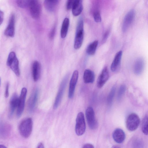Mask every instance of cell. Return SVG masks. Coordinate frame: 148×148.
I'll list each match as a JSON object with an SVG mask.
<instances>
[{"label":"cell","mask_w":148,"mask_h":148,"mask_svg":"<svg viewBox=\"0 0 148 148\" xmlns=\"http://www.w3.org/2000/svg\"><path fill=\"white\" fill-rule=\"evenodd\" d=\"M4 13L3 11L0 10V23L1 24L3 20V17H4Z\"/></svg>","instance_id":"36"},{"label":"cell","mask_w":148,"mask_h":148,"mask_svg":"<svg viewBox=\"0 0 148 148\" xmlns=\"http://www.w3.org/2000/svg\"><path fill=\"white\" fill-rule=\"evenodd\" d=\"M125 134L123 131L120 128H116L113 131L112 137L114 141L118 143L123 142L125 138Z\"/></svg>","instance_id":"16"},{"label":"cell","mask_w":148,"mask_h":148,"mask_svg":"<svg viewBox=\"0 0 148 148\" xmlns=\"http://www.w3.org/2000/svg\"><path fill=\"white\" fill-rule=\"evenodd\" d=\"M83 79L84 82L85 83H93L95 79L94 73L89 69L85 70L84 72Z\"/></svg>","instance_id":"20"},{"label":"cell","mask_w":148,"mask_h":148,"mask_svg":"<svg viewBox=\"0 0 148 148\" xmlns=\"http://www.w3.org/2000/svg\"><path fill=\"white\" fill-rule=\"evenodd\" d=\"M15 16L12 14L10 16L8 25L4 31V34L6 36L13 37L14 34Z\"/></svg>","instance_id":"14"},{"label":"cell","mask_w":148,"mask_h":148,"mask_svg":"<svg viewBox=\"0 0 148 148\" xmlns=\"http://www.w3.org/2000/svg\"><path fill=\"white\" fill-rule=\"evenodd\" d=\"M28 7L32 17L35 19L38 18L41 10V6L40 2L36 0H29Z\"/></svg>","instance_id":"8"},{"label":"cell","mask_w":148,"mask_h":148,"mask_svg":"<svg viewBox=\"0 0 148 148\" xmlns=\"http://www.w3.org/2000/svg\"><path fill=\"white\" fill-rule=\"evenodd\" d=\"M79 73L77 70L74 71L70 82L68 92V97L71 99L73 97L75 89L78 79Z\"/></svg>","instance_id":"10"},{"label":"cell","mask_w":148,"mask_h":148,"mask_svg":"<svg viewBox=\"0 0 148 148\" xmlns=\"http://www.w3.org/2000/svg\"><path fill=\"white\" fill-rule=\"evenodd\" d=\"M18 103L19 97L16 94H14L12 97L10 102V117L12 116L15 110L17 108Z\"/></svg>","instance_id":"17"},{"label":"cell","mask_w":148,"mask_h":148,"mask_svg":"<svg viewBox=\"0 0 148 148\" xmlns=\"http://www.w3.org/2000/svg\"><path fill=\"white\" fill-rule=\"evenodd\" d=\"M98 45V41L95 40L90 44L88 46L86 52L89 55H93L95 53Z\"/></svg>","instance_id":"24"},{"label":"cell","mask_w":148,"mask_h":148,"mask_svg":"<svg viewBox=\"0 0 148 148\" xmlns=\"http://www.w3.org/2000/svg\"><path fill=\"white\" fill-rule=\"evenodd\" d=\"M111 148H121L120 147L117 145H114Z\"/></svg>","instance_id":"38"},{"label":"cell","mask_w":148,"mask_h":148,"mask_svg":"<svg viewBox=\"0 0 148 148\" xmlns=\"http://www.w3.org/2000/svg\"><path fill=\"white\" fill-rule=\"evenodd\" d=\"M59 0H45L44 5L46 9L49 11H53L56 9Z\"/></svg>","instance_id":"22"},{"label":"cell","mask_w":148,"mask_h":148,"mask_svg":"<svg viewBox=\"0 0 148 148\" xmlns=\"http://www.w3.org/2000/svg\"><path fill=\"white\" fill-rule=\"evenodd\" d=\"M9 85L8 83H7L5 87V97L7 98L9 95Z\"/></svg>","instance_id":"34"},{"label":"cell","mask_w":148,"mask_h":148,"mask_svg":"<svg viewBox=\"0 0 148 148\" xmlns=\"http://www.w3.org/2000/svg\"><path fill=\"white\" fill-rule=\"evenodd\" d=\"M27 93L26 88L25 87L23 88L21 90L20 96L19 97L18 105L16 112V115L18 117L21 116L23 111Z\"/></svg>","instance_id":"11"},{"label":"cell","mask_w":148,"mask_h":148,"mask_svg":"<svg viewBox=\"0 0 148 148\" xmlns=\"http://www.w3.org/2000/svg\"><path fill=\"white\" fill-rule=\"evenodd\" d=\"M0 148H7V147L4 145H0Z\"/></svg>","instance_id":"39"},{"label":"cell","mask_w":148,"mask_h":148,"mask_svg":"<svg viewBox=\"0 0 148 148\" xmlns=\"http://www.w3.org/2000/svg\"><path fill=\"white\" fill-rule=\"evenodd\" d=\"M37 148H44L43 143L41 142L39 143L37 145Z\"/></svg>","instance_id":"37"},{"label":"cell","mask_w":148,"mask_h":148,"mask_svg":"<svg viewBox=\"0 0 148 148\" xmlns=\"http://www.w3.org/2000/svg\"><path fill=\"white\" fill-rule=\"evenodd\" d=\"M75 0H68L67 1L66 4V8L67 10L72 9Z\"/></svg>","instance_id":"31"},{"label":"cell","mask_w":148,"mask_h":148,"mask_svg":"<svg viewBox=\"0 0 148 148\" xmlns=\"http://www.w3.org/2000/svg\"><path fill=\"white\" fill-rule=\"evenodd\" d=\"M85 115L90 128L92 130L96 129L98 126V123L92 107L91 106L87 107L86 110Z\"/></svg>","instance_id":"5"},{"label":"cell","mask_w":148,"mask_h":148,"mask_svg":"<svg viewBox=\"0 0 148 148\" xmlns=\"http://www.w3.org/2000/svg\"><path fill=\"white\" fill-rule=\"evenodd\" d=\"M7 64L16 76L20 75L19 62L14 52H11L9 53L7 61Z\"/></svg>","instance_id":"3"},{"label":"cell","mask_w":148,"mask_h":148,"mask_svg":"<svg viewBox=\"0 0 148 148\" xmlns=\"http://www.w3.org/2000/svg\"><path fill=\"white\" fill-rule=\"evenodd\" d=\"M86 125L84 114L82 112L77 114L76 119L75 130L76 134L78 136L82 135L85 132Z\"/></svg>","instance_id":"4"},{"label":"cell","mask_w":148,"mask_h":148,"mask_svg":"<svg viewBox=\"0 0 148 148\" xmlns=\"http://www.w3.org/2000/svg\"><path fill=\"white\" fill-rule=\"evenodd\" d=\"M69 77V75H66L61 82L53 105V108L54 109H56L60 103L68 81Z\"/></svg>","instance_id":"7"},{"label":"cell","mask_w":148,"mask_h":148,"mask_svg":"<svg viewBox=\"0 0 148 148\" xmlns=\"http://www.w3.org/2000/svg\"><path fill=\"white\" fill-rule=\"evenodd\" d=\"M122 54V51H120L115 55L110 67L111 70L113 72H116L119 70L120 66Z\"/></svg>","instance_id":"15"},{"label":"cell","mask_w":148,"mask_h":148,"mask_svg":"<svg viewBox=\"0 0 148 148\" xmlns=\"http://www.w3.org/2000/svg\"><path fill=\"white\" fill-rule=\"evenodd\" d=\"M69 21L68 18H65L62 23L61 31L60 35L62 38L66 37L67 35L69 27Z\"/></svg>","instance_id":"23"},{"label":"cell","mask_w":148,"mask_h":148,"mask_svg":"<svg viewBox=\"0 0 148 148\" xmlns=\"http://www.w3.org/2000/svg\"><path fill=\"white\" fill-rule=\"evenodd\" d=\"M141 129L143 132L146 135H148V116H145L143 119Z\"/></svg>","instance_id":"26"},{"label":"cell","mask_w":148,"mask_h":148,"mask_svg":"<svg viewBox=\"0 0 148 148\" xmlns=\"http://www.w3.org/2000/svg\"><path fill=\"white\" fill-rule=\"evenodd\" d=\"M144 66V62L141 58H138L136 60L134 66V73L137 75H140L143 72Z\"/></svg>","instance_id":"19"},{"label":"cell","mask_w":148,"mask_h":148,"mask_svg":"<svg viewBox=\"0 0 148 148\" xmlns=\"http://www.w3.org/2000/svg\"><path fill=\"white\" fill-rule=\"evenodd\" d=\"M109 77V74L108 68L107 66L105 67L99 75L97 80V87L100 88H101L108 80Z\"/></svg>","instance_id":"13"},{"label":"cell","mask_w":148,"mask_h":148,"mask_svg":"<svg viewBox=\"0 0 148 148\" xmlns=\"http://www.w3.org/2000/svg\"><path fill=\"white\" fill-rule=\"evenodd\" d=\"M140 121L138 116L135 113H132L127 117L126 122V127L129 131H134L138 127Z\"/></svg>","instance_id":"6"},{"label":"cell","mask_w":148,"mask_h":148,"mask_svg":"<svg viewBox=\"0 0 148 148\" xmlns=\"http://www.w3.org/2000/svg\"><path fill=\"white\" fill-rule=\"evenodd\" d=\"M116 86H114L111 88L107 97V102L109 106L112 105L116 91Z\"/></svg>","instance_id":"25"},{"label":"cell","mask_w":148,"mask_h":148,"mask_svg":"<svg viewBox=\"0 0 148 148\" xmlns=\"http://www.w3.org/2000/svg\"><path fill=\"white\" fill-rule=\"evenodd\" d=\"M55 31L56 27L54 26L51 30L49 34V37L51 39H53V38L55 33Z\"/></svg>","instance_id":"33"},{"label":"cell","mask_w":148,"mask_h":148,"mask_svg":"<svg viewBox=\"0 0 148 148\" xmlns=\"http://www.w3.org/2000/svg\"><path fill=\"white\" fill-rule=\"evenodd\" d=\"M83 10L82 1L81 0H75L72 8V12L75 16L79 15Z\"/></svg>","instance_id":"21"},{"label":"cell","mask_w":148,"mask_h":148,"mask_svg":"<svg viewBox=\"0 0 148 148\" xmlns=\"http://www.w3.org/2000/svg\"><path fill=\"white\" fill-rule=\"evenodd\" d=\"M135 11L133 9L130 10L125 15L122 26V30L123 32L128 29L134 20L135 16Z\"/></svg>","instance_id":"12"},{"label":"cell","mask_w":148,"mask_h":148,"mask_svg":"<svg viewBox=\"0 0 148 148\" xmlns=\"http://www.w3.org/2000/svg\"><path fill=\"white\" fill-rule=\"evenodd\" d=\"M39 93L38 89H35L29 98L27 103V108L30 112H33L35 109L38 99Z\"/></svg>","instance_id":"9"},{"label":"cell","mask_w":148,"mask_h":148,"mask_svg":"<svg viewBox=\"0 0 148 148\" xmlns=\"http://www.w3.org/2000/svg\"><path fill=\"white\" fill-rule=\"evenodd\" d=\"M33 122L32 119L28 118L23 120L19 126L20 134L23 137L28 138L31 135L32 129Z\"/></svg>","instance_id":"1"},{"label":"cell","mask_w":148,"mask_h":148,"mask_svg":"<svg viewBox=\"0 0 148 148\" xmlns=\"http://www.w3.org/2000/svg\"><path fill=\"white\" fill-rule=\"evenodd\" d=\"M109 31L107 30L104 34L102 39V42L103 44L107 40L109 34Z\"/></svg>","instance_id":"32"},{"label":"cell","mask_w":148,"mask_h":148,"mask_svg":"<svg viewBox=\"0 0 148 148\" xmlns=\"http://www.w3.org/2000/svg\"><path fill=\"white\" fill-rule=\"evenodd\" d=\"M84 23L82 20H79L77 25L74 43V48L77 49L81 47L84 39Z\"/></svg>","instance_id":"2"},{"label":"cell","mask_w":148,"mask_h":148,"mask_svg":"<svg viewBox=\"0 0 148 148\" xmlns=\"http://www.w3.org/2000/svg\"><path fill=\"white\" fill-rule=\"evenodd\" d=\"M32 75L34 81H37L39 79L41 73V66L39 62L34 61L32 65Z\"/></svg>","instance_id":"18"},{"label":"cell","mask_w":148,"mask_h":148,"mask_svg":"<svg viewBox=\"0 0 148 148\" xmlns=\"http://www.w3.org/2000/svg\"><path fill=\"white\" fill-rule=\"evenodd\" d=\"M126 90V87L124 84L120 87L118 91L117 99L118 101H120L123 96Z\"/></svg>","instance_id":"27"},{"label":"cell","mask_w":148,"mask_h":148,"mask_svg":"<svg viewBox=\"0 0 148 148\" xmlns=\"http://www.w3.org/2000/svg\"><path fill=\"white\" fill-rule=\"evenodd\" d=\"M82 148H94V147L92 144L86 143L83 145Z\"/></svg>","instance_id":"35"},{"label":"cell","mask_w":148,"mask_h":148,"mask_svg":"<svg viewBox=\"0 0 148 148\" xmlns=\"http://www.w3.org/2000/svg\"><path fill=\"white\" fill-rule=\"evenodd\" d=\"M143 146V143L140 140H136L133 143L134 148H142Z\"/></svg>","instance_id":"30"},{"label":"cell","mask_w":148,"mask_h":148,"mask_svg":"<svg viewBox=\"0 0 148 148\" xmlns=\"http://www.w3.org/2000/svg\"><path fill=\"white\" fill-rule=\"evenodd\" d=\"M29 0H17L16 3L17 5L19 7L22 8H25L28 7Z\"/></svg>","instance_id":"28"},{"label":"cell","mask_w":148,"mask_h":148,"mask_svg":"<svg viewBox=\"0 0 148 148\" xmlns=\"http://www.w3.org/2000/svg\"><path fill=\"white\" fill-rule=\"evenodd\" d=\"M97 9L94 10L93 14L95 21L97 23H99L101 21V17L99 10Z\"/></svg>","instance_id":"29"}]
</instances>
